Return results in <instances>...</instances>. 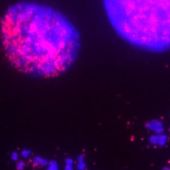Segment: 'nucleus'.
<instances>
[{
    "label": "nucleus",
    "instance_id": "obj_1",
    "mask_svg": "<svg viewBox=\"0 0 170 170\" xmlns=\"http://www.w3.org/2000/svg\"><path fill=\"white\" fill-rule=\"evenodd\" d=\"M3 48L18 72L53 78L75 62L80 38L73 23L49 6L23 2L5 11L0 25Z\"/></svg>",
    "mask_w": 170,
    "mask_h": 170
}]
</instances>
